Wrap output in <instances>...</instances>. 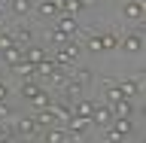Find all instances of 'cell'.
<instances>
[{
    "mask_svg": "<svg viewBox=\"0 0 146 143\" xmlns=\"http://www.w3.org/2000/svg\"><path fill=\"white\" fill-rule=\"evenodd\" d=\"M55 31H61L64 37H79V21H76V15H67V12H61V15L55 18Z\"/></svg>",
    "mask_w": 146,
    "mask_h": 143,
    "instance_id": "obj_1",
    "label": "cell"
},
{
    "mask_svg": "<svg viewBox=\"0 0 146 143\" xmlns=\"http://www.w3.org/2000/svg\"><path fill=\"white\" fill-rule=\"evenodd\" d=\"M143 15H146L143 0H125V6H122V18L125 21H143Z\"/></svg>",
    "mask_w": 146,
    "mask_h": 143,
    "instance_id": "obj_2",
    "label": "cell"
},
{
    "mask_svg": "<svg viewBox=\"0 0 146 143\" xmlns=\"http://www.w3.org/2000/svg\"><path fill=\"white\" fill-rule=\"evenodd\" d=\"M82 94H85V85H79L76 79H70V76H67V82H64V91H61V98L67 100V104H76V100H79Z\"/></svg>",
    "mask_w": 146,
    "mask_h": 143,
    "instance_id": "obj_3",
    "label": "cell"
},
{
    "mask_svg": "<svg viewBox=\"0 0 146 143\" xmlns=\"http://www.w3.org/2000/svg\"><path fill=\"white\" fill-rule=\"evenodd\" d=\"M36 122V128H52V125H58V113H55L52 107H43V110H36L34 116H31Z\"/></svg>",
    "mask_w": 146,
    "mask_h": 143,
    "instance_id": "obj_4",
    "label": "cell"
},
{
    "mask_svg": "<svg viewBox=\"0 0 146 143\" xmlns=\"http://www.w3.org/2000/svg\"><path fill=\"white\" fill-rule=\"evenodd\" d=\"M88 122H91V125H100V128H110V125H113V110H110V107H100V104H94V113H91Z\"/></svg>",
    "mask_w": 146,
    "mask_h": 143,
    "instance_id": "obj_5",
    "label": "cell"
},
{
    "mask_svg": "<svg viewBox=\"0 0 146 143\" xmlns=\"http://www.w3.org/2000/svg\"><path fill=\"white\" fill-rule=\"evenodd\" d=\"M12 134H18V137H34V134H36V122H34L31 116L15 119V125H12Z\"/></svg>",
    "mask_w": 146,
    "mask_h": 143,
    "instance_id": "obj_6",
    "label": "cell"
},
{
    "mask_svg": "<svg viewBox=\"0 0 146 143\" xmlns=\"http://www.w3.org/2000/svg\"><path fill=\"white\" fill-rule=\"evenodd\" d=\"M9 70L15 73L21 82H25V79H34V76H36V67H34V64H27L25 58H21V61H15V64H9Z\"/></svg>",
    "mask_w": 146,
    "mask_h": 143,
    "instance_id": "obj_7",
    "label": "cell"
},
{
    "mask_svg": "<svg viewBox=\"0 0 146 143\" xmlns=\"http://www.w3.org/2000/svg\"><path fill=\"white\" fill-rule=\"evenodd\" d=\"M119 49H125L128 55H137L143 49V37L140 34H125V40H119Z\"/></svg>",
    "mask_w": 146,
    "mask_h": 143,
    "instance_id": "obj_8",
    "label": "cell"
},
{
    "mask_svg": "<svg viewBox=\"0 0 146 143\" xmlns=\"http://www.w3.org/2000/svg\"><path fill=\"white\" fill-rule=\"evenodd\" d=\"M88 128H91L88 119L73 116V113H70V119H67V134H88Z\"/></svg>",
    "mask_w": 146,
    "mask_h": 143,
    "instance_id": "obj_9",
    "label": "cell"
},
{
    "mask_svg": "<svg viewBox=\"0 0 146 143\" xmlns=\"http://www.w3.org/2000/svg\"><path fill=\"white\" fill-rule=\"evenodd\" d=\"M110 110H113V119H131V116H134V104H131L128 98H122L119 104H113Z\"/></svg>",
    "mask_w": 146,
    "mask_h": 143,
    "instance_id": "obj_10",
    "label": "cell"
},
{
    "mask_svg": "<svg viewBox=\"0 0 146 143\" xmlns=\"http://www.w3.org/2000/svg\"><path fill=\"white\" fill-rule=\"evenodd\" d=\"M91 113H94V100H88V98H79L76 104H73V116L91 119Z\"/></svg>",
    "mask_w": 146,
    "mask_h": 143,
    "instance_id": "obj_11",
    "label": "cell"
},
{
    "mask_svg": "<svg viewBox=\"0 0 146 143\" xmlns=\"http://www.w3.org/2000/svg\"><path fill=\"white\" fill-rule=\"evenodd\" d=\"M43 143H67V131H64V128H58V125L46 128V134H43Z\"/></svg>",
    "mask_w": 146,
    "mask_h": 143,
    "instance_id": "obj_12",
    "label": "cell"
},
{
    "mask_svg": "<svg viewBox=\"0 0 146 143\" xmlns=\"http://www.w3.org/2000/svg\"><path fill=\"white\" fill-rule=\"evenodd\" d=\"M82 49H85V46H82L79 40H76V37H73V40H67V43L61 46V52L67 55V58H73V61H76V58H79V55H82Z\"/></svg>",
    "mask_w": 146,
    "mask_h": 143,
    "instance_id": "obj_13",
    "label": "cell"
},
{
    "mask_svg": "<svg viewBox=\"0 0 146 143\" xmlns=\"http://www.w3.org/2000/svg\"><path fill=\"white\" fill-rule=\"evenodd\" d=\"M21 58H25L27 64H34V67H36V64H40V61H43V58H46V52H43V49H40V46H31V49H27V46H25V52H21Z\"/></svg>",
    "mask_w": 146,
    "mask_h": 143,
    "instance_id": "obj_14",
    "label": "cell"
},
{
    "mask_svg": "<svg viewBox=\"0 0 146 143\" xmlns=\"http://www.w3.org/2000/svg\"><path fill=\"white\" fill-rule=\"evenodd\" d=\"M110 128H113L119 137H128L131 131H134V122H131V119H113V125H110Z\"/></svg>",
    "mask_w": 146,
    "mask_h": 143,
    "instance_id": "obj_15",
    "label": "cell"
},
{
    "mask_svg": "<svg viewBox=\"0 0 146 143\" xmlns=\"http://www.w3.org/2000/svg\"><path fill=\"white\" fill-rule=\"evenodd\" d=\"M119 91L131 100L134 94H140V82H137V79H122V82H119Z\"/></svg>",
    "mask_w": 146,
    "mask_h": 143,
    "instance_id": "obj_16",
    "label": "cell"
},
{
    "mask_svg": "<svg viewBox=\"0 0 146 143\" xmlns=\"http://www.w3.org/2000/svg\"><path fill=\"white\" fill-rule=\"evenodd\" d=\"M9 6H12V12H15L18 18H25V15H31V9H34V0H12Z\"/></svg>",
    "mask_w": 146,
    "mask_h": 143,
    "instance_id": "obj_17",
    "label": "cell"
},
{
    "mask_svg": "<svg viewBox=\"0 0 146 143\" xmlns=\"http://www.w3.org/2000/svg\"><path fill=\"white\" fill-rule=\"evenodd\" d=\"M52 100H55V98L49 94V91H46V88H40L34 98H31V104H34L36 110H43V107H52Z\"/></svg>",
    "mask_w": 146,
    "mask_h": 143,
    "instance_id": "obj_18",
    "label": "cell"
},
{
    "mask_svg": "<svg viewBox=\"0 0 146 143\" xmlns=\"http://www.w3.org/2000/svg\"><path fill=\"white\" fill-rule=\"evenodd\" d=\"M40 88H43V85H40L36 79H25V82H21V98H25V100H31Z\"/></svg>",
    "mask_w": 146,
    "mask_h": 143,
    "instance_id": "obj_19",
    "label": "cell"
},
{
    "mask_svg": "<svg viewBox=\"0 0 146 143\" xmlns=\"http://www.w3.org/2000/svg\"><path fill=\"white\" fill-rule=\"evenodd\" d=\"M46 40H49V43H55V49H61V46L67 43V40H73V37H64L61 31H55V27H49V31H46Z\"/></svg>",
    "mask_w": 146,
    "mask_h": 143,
    "instance_id": "obj_20",
    "label": "cell"
},
{
    "mask_svg": "<svg viewBox=\"0 0 146 143\" xmlns=\"http://www.w3.org/2000/svg\"><path fill=\"white\" fill-rule=\"evenodd\" d=\"M21 52H25V46H12V49H6V52H0V55H3L6 64H15V61H21Z\"/></svg>",
    "mask_w": 146,
    "mask_h": 143,
    "instance_id": "obj_21",
    "label": "cell"
},
{
    "mask_svg": "<svg viewBox=\"0 0 146 143\" xmlns=\"http://www.w3.org/2000/svg\"><path fill=\"white\" fill-rule=\"evenodd\" d=\"M46 79H49V85H64V82H67V73H64V67H55Z\"/></svg>",
    "mask_w": 146,
    "mask_h": 143,
    "instance_id": "obj_22",
    "label": "cell"
},
{
    "mask_svg": "<svg viewBox=\"0 0 146 143\" xmlns=\"http://www.w3.org/2000/svg\"><path fill=\"white\" fill-rule=\"evenodd\" d=\"M55 67H58V64H55L52 58H43V61L36 64V76H49V73H52Z\"/></svg>",
    "mask_w": 146,
    "mask_h": 143,
    "instance_id": "obj_23",
    "label": "cell"
},
{
    "mask_svg": "<svg viewBox=\"0 0 146 143\" xmlns=\"http://www.w3.org/2000/svg\"><path fill=\"white\" fill-rule=\"evenodd\" d=\"M100 46H104V52L119 49V37H116V34H100Z\"/></svg>",
    "mask_w": 146,
    "mask_h": 143,
    "instance_id": "obj_24",
    "label": "cell"
},
{
    "mask_svg": "<svg viewBox=\"0 0 146 143\" xmlns=\"http://www.w3.org/2000/svg\"><path fill=\"white\" fill-rule=\"evenodd\" d=\"M70 79H76L79 85H88V82H91V67H79V70L73 73Z\"/></svg>",
    "mask_w": 146,
    "mask_h": 143,
    "instance_id": "obj_25",
    "label": "cell"
},
{
    "mask_svg": "<svg viewBox=\"0 0 146 143\" xmlns=\"http://www.w3.org/2000/svg\"><path fill=\"white\" fill-rule=\"evenodd\" d=\"M40 15L43 18H58V9L52 6V0H43V3H40Z\"/></svg>",
    "mask_w": 146,
    "mask_h": 143,
    "instance_id": "obj_26",
    "label": "cell"
},
{
    "mask_svg": "<svg viewBox=\"0 0 146 143\" xmlns=\"http://www.w3.org/2000/svg\"><path fill=\"white\" fill-rule=\"evenodd\" d=\"M12 37H15V43L21 46V43H25V40H31V37H34V31H31V27H27V25H21V27H18V31H15V34H12Z\"/></svg>",
    "mask_w": 146,
    "mask_h": 143,
    "instance_id": "obj_27",
    "label": "cell"
},
{
    "mask_svg": "<svg viewBox=\"0 0 146 143\" xmlns=\"http://www.w3.org/2000/svg\"><path fill=\"white\" fill-rule=\"evenodd\" d=\"M12 46H18V43H15V37L3 31V34H0V52H6V49H12Z\"/></svg>",
    "mask_w": 146,
    "mask_h": 143,
    "instance_id": "obj_28",
    "label": "cell"
},
{
    "mask_svg": "<svg viewBox=\"0 0 146 143\" xmlns=\"http://www.w3.org/2000/svg\"><path fill=\"white\" fill-rule=\"evenodd\" d=\"M107 98H110V104H119V100L125 98V94L119 91V85H113V82H110V85H107Z\"/></svg>",
    "mask_w": 146,
    "mask_h": 143,
    "instance_id": "obj_29",
    "label": "cell"
},
{
    "mask_svg": "<svg viewBox=\"0 0 146 143\" xmlns=\"http://www.w3.org/2000/svg\"><path fill=\"white\" fill-rule=\"evenodd\" d=\"M64 12H67V15H76V12H82V0H67V3H64Z\"/></svg>",
    "mask_w": 146,
    "mask_h": 143,
    "instance_id": "obj_30",
    "label": "cell"
},
{
    "mask_svg": "<svg viewBox=\"0 0 146 143\" xmlns=\"http://www.w3.org/2000/svg\"><path fill=\"white\" fill-rule=\"evenodd\" d=\"M85 46H88L91 52H104V46H100V34H91V37H88V43H85Z\"/></svg>",
    "mask_w": 146,
    "mask_h": 143,
    "instance_id": "obj_31",
    "label": "cell"
},
{
    "mask_svg": "<svg viewBox=\"0 0 146 143\" xmlns=\"http://www.w3.org/2000/svg\"><path fill=\"white\" fill-rule=\"evenodd\" d=\"M6 116H12V110H9V104H6V100H0V122H3Z\"/></svg>",
    "mask_w": 146,
    "mask_h": 143,
    "instance_id": "obj_32",
    "label": "cell"
},
{
    "mask_svg": "<svg viewBox=\"0 0 146 143\" xmlns=\"http://www.w3.org/2000/svg\"><path fill=\"white\" fill-rule=\"evenodd\" d=\"M9 98V85H6V82H0V100H6Z\"/></svg>",
    "mask_w": 146,
    "mask_h": 143,
    "instance_id": "obj_33",
    "label": "cell"
},
{
    "mask_svg": "<svg viewBox=\"0 0 146 143\" xmlns=\"http://www.w3.org/2000/svg\"><path fill=\"white\" fill-rule=\"evenodd\" d=\"M64 3H67V0H52V6L58 9V15H61V12H64Z\"/></svg>",
    "mask_w": 146,
    "mask_h": 143,
    "instance_id": "obj_34",
    "label": "cell"
},
{
    "mask_svg": "<svg viewBox=\"0 0 146 143\" xmlns=\"http://www.w3.org/2000/svg\"><path fill=\"white\" fill-rule=\"evenodd\" d=\"M0 137H12V131H6V128H3V122H0Z\"/></svg>",
    "mask_w": 146,
    "mask_h": 143,
    "instance_id": "obj_35",
    "label": "cell"
},
{
    "mask_svg": "<svg viewBox=\"0 0 146 143\" xmlns=\"http://www.w3.org/2000/svg\"><path fill=\"white\" fill-rule=\"evenodd\" d=\"M0 143H12V137H0Z\"/></svg>",
    "mask_w": 146,
    "mask_h": 143,
    "instance_id": "obj_36",
    "label": "cell"
},
{
    "mask_svg": "<svg viewBox=\"0 0 146 143\" xmlns=\"http://www.w3.org/2000/svg\"><path fill=\"white\" fill-rule=\"evenodd\" d=\"M0 34H3V15H0Z\"/></svg>",
    "mask_w": 146,
    "mask_h": 143,
    "instance_id": "obj_37",
    "label": "cell"
},
{
    "mask_svg": "<svg viewBox=\"0 0 146 143\" xmlns=\"http://www.w3.org/2000/svg\"><path fill=\"white\" fill-rule=\"evenodd\" d=\"M110 143H125V140H110Z\"/></svg>",
    "mask_w": 146,
    "mask_h": 143,
    "instance_id": "obj_38",
    "label": "cell"
},
{
    "mask_svg": "<svg viewBox=\"0 0 146 143\" xmlns=\"http://www.w3.org/2000/svg\"><path fill=\"white\" fill-rule=\"evenodd\" d=\"M3 3H12V0H3Z\"/></svg>",
    "mask_w": 146,
    "mask_h": 143,
    "instance_id": "obj_39",
    "label": "cell"
}]
</instances>
